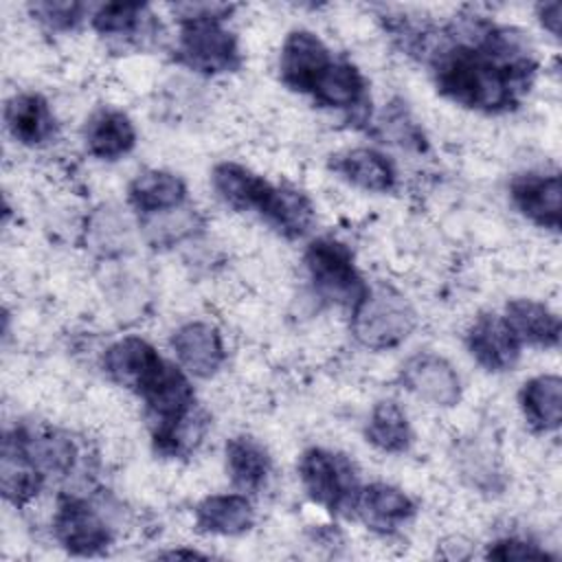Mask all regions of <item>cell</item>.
<instances>
[{"label": "cell", "instance_id": "cell-1", "mask_svg": "<svg viewBox=\"0 0 562 562\" xmlns=\"http://www.w3.org/2000/svg\"><path fill=\"white\" fill-rule=\"evenodd\" d=\"M224 4H178L180 35L178 59L202 75L231 72L239 66V48L233 33L222 24Z\"/></svg>", "mask_w": 562, "mask_h": 562}, {"label": "cell", "instance_id": "cell-2", "mask_svg": "<svg viewBox=\"0 0 562 562\" xmlns=\"http://www.w3.org/2000/svg\"><path fill=\"white\" fill-rule=\"evenodd\" d=\"M417 325V312L395 288L380 283L369 288L351 310V331L369 349H391L404 342Z\"/></svg>", "mask_w": 562, "mask_h": 562}, {"label": "cell", "instance_id": "cell-3", "mask_svg": "<svg viewBox=\"0 0 562 562\" xmlns=\"http://www.w3.org/2000/svg\"><path fill=\"white\" fill-rule=\"evenodd\" d=\"M305 266L316 292L336 305L353 310L369 290L353 266L351 250L338 239H314L305 250Z\"/></svg>", "mask_w": 562, "mask_h": 562}, {"label": "cell", "instance_id": "cell-4", "mask_svg": "<svg viewBox=\"0 0 562 562\" xmlns=\"http://www.w3.org/2000/svg\"><path fill=\"white\" fill-rule=\"evenodd\" d=\"M299 476L312 501L325 509H353L360 487L353 463L345 454L325 448H310L299 461Z\"/></svg>", "mask_w": 562, "mask_h": 562}, {"label": "cell", "instance_id": "cell-5", "mask_svg": "<svg viewBox=\"0 0 562 562\" xmlns=\"http://www.w3.org/2000/svg\"><path fill=\"white\" fill-rule=\"evenodd\" d=\"M53 533L57 542L75 555H94L112 540V531L103 516L81 498L59 501L53 516Z\"/></svg>", "mask_w": 562, "mask_h": 562}, {"label": "cell", "instance_id": "cell-6", "mask_svg": "<svg viewBox=\"0 0 562 562\" xmlns=\"http://www.w3.org/2000/svg\"><path fill=\"white\" fill-rule=\"evenodd\" d=\"M402 384L432 406H454L461 397V382L454 367L437 353H417L402 367Z\"/></svg>", "mask_w": 562, "mask_h": 562}, {"label": "cell", "instance_id": "cell-7", "mask_svg": "<svg viewBox=\"0 0 562 562\" xmlns=\"http://www.w3.org/2000/svg\"><path fill=\"white\" fill-rule=\"evenodd\" d=\"M167 360L143 338L125 336L108 347L103 356V371L112 382L134 393H143L145 386L156 378Z\"/></svg>", "mask_w": 562, "mask_h": 562}, {"label": "cell", "instance_id": "cell-8", "mask_svg": "<svg viewBox=\"0 0 562 562\" xmlns=\"http://www.w3.org/2000/svg\"><path fill=\"white\" fill-rule=\"evenodd\" d=\"M331 64L327 46L310 31H292L281 48L279 70L285 86L299 92H312L321 72Z\"/></svg>", "mask_w": 562, "mask_h": 562}, {"label": "cell", "instance_id": "cell-9", "mask_svg": "<svg viewBox=\"0 0 562 562\" xmlns=\"http://www.w3.org/2000/svg\"><path fill=\"white\" fill-rule=\"evenodd\" d=\"M173 353L180 367L195 378H211L224 362V345L217 327L204 321H193L176 329L171 338Z\"/></svg>", "mask_w": 562, "mask_h": 562}, {"label": "cell", "instance_id": "cell-10", "mask_svg": "<svg viewBox=\"0 0 562 562\" xmlns=\"http://www.w3.org/2000/svg\"><path fill=\"white\" fill-rule=\"evenodd\" d=\"M509 191L516 209L527 220L542 228H560L562 189L558 173H522L512 180Z\"/></svg>", "mask_w": 562, "mask_h": 562}, {"label": "cell", "instance_id": "cell-11", "mask_svg": "<svg viewBox=\"0 0 562 562\" xmlns=\"http://www.w3.org/2000/svg\"><path fill=\"white\" fill-rule=\"evenodd\" d=\"M470 356L487 371H507L518 362L520 342L509 331L503 316L483 314L468 329Z\"/></svg>", "mask_w": 562, "mask_h": 562}, {"label": "cell", "instance_id": "cell-12", "mask_svg": "<svg viewBox=\"0 0 562 562\" xmlns=\"http://www.w3.org/2000/svg\"><path fill=\"white\" fill-rule=\"evenodd\" d=\"M353 509L367 527L391 533L415 514V503L400 487L389 483H371L358 492Z\"/></svg>", "mask_w": 562, "mask_h": 562}, {"label": "cell", "instance_id": "cell-13", "mask_svg": "<svg viewBox=\"0 0 562 562\" xmlns=\"http://www.w3.org/2000/svg\"><path fill=\"white\" fill-rule=\"evenodd\" d=\"M4 123L9 134L29 147L46 143L55 134V116L48 101L37 92H22L7 101Z\"/></svg>", "mask_w": 562, "mask_h": 562}, {"label": "cell", "instance_id": "cell-14", "mask_svg": "<svg viewBox=\"0 0 562 562\" xmlns=\"http://www.w3.org/2000/svg\"><path fill=\"white\" fill-rule=\"evenodd\" d=\"M503 321L514 338L531 347H555L560 340V318L544 303L533 299H514L507 303Z\"/></svg>", "mask_w": 562, "mask_h": 562}, {"label": "cell", "instance_id": "cell-15", "mask_svg": "<svg viewBox=\"0 0 562 562\" xmlns=\"http://www.w3.org/2000/svg\"><path fill=\"white\" fill-rule=\"evenodd\" d=\"M255 522V509L244 494H213L198 503L195 525L204 533L239 536Z\"/></svg>", "mask_w": 562, "mask_h": 562}, {"label": "cell", "instance_id": "cell-16", "mask_svg": "<svg viewBox=\"0 0 562 562\" xmlns=\"http://www.w3.org/2000/svg\"><path fill=\"white\" fill-rule=\"evenodd\" d=\"M127 198L130 204L147 217L182 206L187 200V187L176 173L162 169H147L130 182Z\"/></svg>", "mask_w": 562, "mask_h": 562}, {"label": "cell", "instance_id": "cell-17", "mask_svg": "<svg viewBox=\"0 0 562 562\" xmlns=\"http://www.w3.org/2000/svg\"><path fill=\"white\" fill-rule=\"evenodd\" d=\"M83 138L92 156L101 160H116L130 154L136 145V130L130 116L121 110H99L90 116Z\"/></svg>", "mask_w": 562, "mask_h": 562}, {"label": "cell", "instance_id": "cell-18", "mask_svg": "<svg viewBox=\"0 0 562 562\" xmlns=\"http://www.w3.org/2000/svg\"><path fill=\"white\" fill-rule=\"evenodd\" d=\"M334 171H338L347 182L364 189V191H391L395 184V169L391 160L371 147H356L338 154L331 162Z\"/></svg>", "mask_w": 562, "mask_h": 562}, {"label": "cell", "instance_id": "cell-19", "mask_svg": "<svg viewBox=\"0 0 562 562\" xmlns=\"http://www.w3.org/2000/svg\"><path fill=\"white\" fill-rule=\"evenodd\" d=\"M211 180L217 195L226 204H231L237 211L255 209L257 213L261 211L263 200L272 187L268 180H263L261 176H257L255 171L237 162H220L213 169Z\"/></svg>", "mask_w": 562, "mask_h": 562}, {"label": "cell", "instance_id": "cell-20", "mask_svg": "<svg viewBox=\"0 0 562 562\" xmlns=\"http://www.w3.org/2000/svg\"><path fill=\"white\" fill-rule=\"evenodd\" d=\"M520 408L531 428L555 430L562 422V380L555 373L527 380L520 389Z\"/></svg>", "mask_w": 562, "mask_h": 562}, {"label": "cell", "instance_id": "cell-21", "mask_svg": "<svg viewBox=\"0 0 562 562\" xmlns=\"http://www.w3.org/2000/svg\"><path fill=\"white\" fill-rule=\"evenodd\" d=\"M274 228L288 237H303L314 224V209L305 193L292 187H270L259 211Z\"/></svg>", "mask_w": 562, "mask_h": 562}, {"label": "cell", "instance_id": "cell-22", "mask_svg": "<svg viewBox=\"0 0 562 562\" xmlns=\"http://www.w3.org/2000/svg\"><path fill=\"white\" fill-rule=\"evenodd\" d=\"M224 457H226V472L239 490L255 492L266 483L270 474V457L257 439L248 435H237L228 439L224 448Z\"/></svg>", "mask_w": 562, "mask_h": 562}, {"label": "cell", "instance_id": "cell-23", "mask_svg": "<svg viewBox=\"0 0 562 562\" xmlns=\"http://www.w3.org/2000/svg\"><path fill=\"white\" fill-rule=\"evenodd\" d=\"M44 474L26 459L13 435H7L2 441L0 459V487L9 503L24 505L42 487Z\"/></svg>", "mask_w": 562, "mask_h": 562}, {"label": "cell", "instance_id": "cell-24", "mask_svg": "<svg viewBox=\"0 0 562 562\" xmlns=\"http://www.w3.org/2000/svg\"><path fill=\"white\" fill-rule=\"evenodd\" d=\"M26 459L44 474H66L72 470L77 448L70 437L61 432H13Z\"/></svg>", "mask_w": 562, "mask_h": 562}, {"label": "cell", "instance_id": "cell-25", "mask_svg": "<svg viewBox=\"0 0 562 562\" xmlns=\"http://www.w3.org/2000/svg\"><path fill=\"white\" fill-rule=\"evenodd\" d=\"M310 94H314V99L327 108L351 110L364 103V79L353 64L331 59Z\"/></svg>", "mask_w": 562, "mask_h": 562}, {"label": "cell", "instance_id": "cell-26", "mask_svg": "<svg viewBox=\"0 0 562 562\" xmlns=\"http://www.w3.org/2000/svg\"><path fill=\"white\" fill-rule=\"evenodd\" d=\"M367 441L382 452H404L411 446V424L406 413L391 400L378 402L367 422Z\"/></svg>", "mask_w": 562, "mask_h": 562}, {"label": "cell", "instance_id": "cell-27", "mask_svg": "<svg viewBox=\"0 0 562 562\" xmlns=\"http://www.w3.org/2000/svg\"><path fill=\"white\" fill-rule=\"evenodd\" d=\"M147 18V7L140 2H108L94 11L92 26L108 37H132Z\"/></svg>", "mask_w": 562, "mask_h": 562}, {"label": "cell", "instance_id": "cell-28", "mask_svg": "<svg viewBox=\"0 0 562 562\" xmlns=\"http://www.w3.org/2000/svg\"><path fill=\"white\" fill-rule=\"evenodd\" d=\"M198 226V213L184 206L145 217V235L154 246H173L176 241L193 235Z\"/></svg>", "mask_w": 562, "mask_h": 562}, {"label": "cell", "instance_id": "cell-29", "mask_svg": "<svg viewBox=\"0 0 562 562\" xmlns=\"http://www.w3.org/2000/svg\"><path fill=\"white\" fill-rule=\"evenodd\" d=\"M31 9V13L42 22V24H46L48 29H55V31H66V29H72L79 20H81V15H83V11H86V7L81 4V2H68V0H59V2H35V4H31L29 7Z\"/></svg>", "mask_w": 562, "mask_h": 562}, {"label": "cell", "instance_id": "cell-30", "mask_svg": "<svg viewBox=\"0 0 562 562\" xmlns=\"http://www.w3.org/2000/svg\"><path fill=\"white\" fill-rule=\"evenodd\" d=\"M487 558L492 560H551V555L533 542L520 538H503L490 544Z\"/></svg>", "mask_w": 562, "mask_h": 562}, {"label": "cell", "instance_id": "cell-31", "mask_svg": "<svg viewBox=\"0 0 562 562\" xmlns=\"http://www.w3.org/2000/svg\"><path fill=\"white\" fill-rule=\"evenodd\" d=\"M562 4L560 2H544L538 4V18L542 22V26L551 33V35H560V22H562Z\"/></svg>", "mask_w": 562, "mask_h": 562}, {"label": "cell", "instance_id": "cell-32", "mask_svg": "<svg viewBox=\"0 0 562 562\" xmlns=\"http://www.w3.org/2000/svg\"><path fill=\"white\" fill-rule=\"evenodd\" d=\"M165 558H202V553L198 551H169V553H160Z\"/></svg>", "mask_w": 562, "mask_h": 562}]
</instances>
